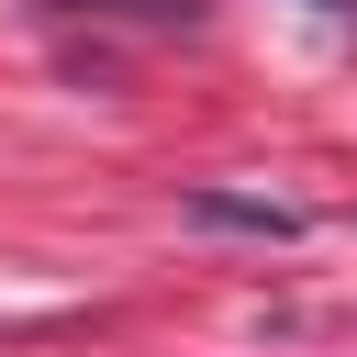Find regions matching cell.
<instances>
[{"label":"cell","mask_w":357,"mask_h":357,"mask_svg":"<svg viewBox=\"0 0 357 357\" xmlns=\"http://www.w3.org/2000/svg\"><path fill=\"white\" fill-rule=\"evenodd\" d=\"M190 223H223V234H268V245H290V234H301V212H290V201H234V190H190Z\"/></svg>","instance_id":"2"},{"label":"cell","mask_w":357,"mask_h":357,"mask_svg":"<svg viewBox=\"0 0 357 357\" xmlns=\"http://www.w3.org/2000/svg\"><path fill=\"white\" fill-rule=\"evenodd\" d=\"M45 11H67V22H123V33H201V22H212V0H45Z\"/></svg>","instance_id":"1"},{"label":"cell","mask_w":357,"mask_h":357,"mask_svg":"<svg viewBox=\"0 0 357 357\" xmlns=\"http://www.w3.org/2000/svg\"><path fill=\"white\" fill-rule=\"evenodd\" d=\"M312 11H357V0H312Z\"/></svg>","instance_id":"3"}]
</instances>
